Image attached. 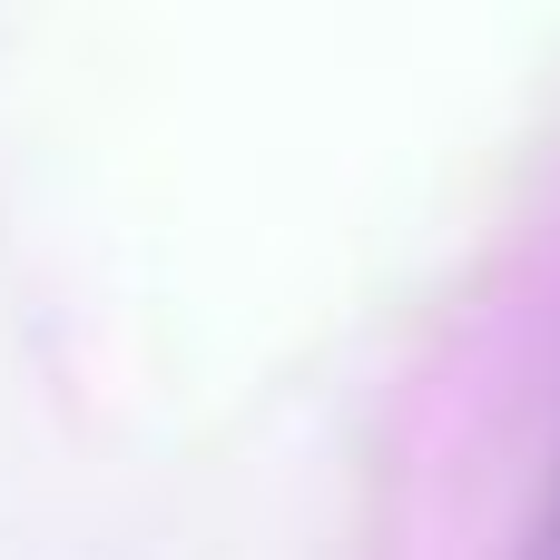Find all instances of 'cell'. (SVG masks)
Instances as JSON below:
<instances>
[{"label":"cell","instance_id":"obj_1","mask_svg":"<svg viewBox=\"0 0 560 560\" xmlns=\"http://www.w3.org/2000/svg\"><path fill=\"white\" fill-rule=\"evenodd\" d=\"M522 560H560V482H551V502H541V522H532V541H522Z\"/></svg>","mask_w":560,"mask_h":560}]
</instances>
